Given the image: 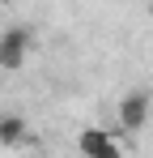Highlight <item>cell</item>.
Returning a JSON list of instances; mask_svg holds the SVG:
<instances>
[{"instance_id":"5","label":"cell","mask_w":153,"mask_h":158,"mask_svg":"<svg viewBox=\"0 0 153 158\" xmlns=\"http://www.w3.org/2000/svg\"><path fill=\"white\" fill-rule=\"evenodd\" d=\"M98 158H124V150H119V141H111V145H106V150H102Z\"/></svg>"},{"instance_id":"3","label":"cell","mask_w":153,"mask_h":158,"mask_svg":"<svg viewBox=\"0 0 153 158\" xmlns=\"http://www.w3.org/2000/svg\"><path fill=\"white\" fill-rule=\"evenodd\" d=\"M115 137H111V128H98V124H89V128L76 132V154L81 158H98L106 145H111Z\"/></svg>"},{"instance_id":"2","label":"cell","mask_w":153,"mask_h":158,"mask_svg":"<svg viewBox=\"0 0 153 158\" xmlns=\"http://www.w3.org/2000/svg\"><path fill=\"white\" fill-rule=\"evenodd\" d=\"M149 115H153L149 90H128L124 98H119V128L124 132H140L145 124H149Z\"/></svg>"},{"instance_id":"4","label":"cell","mask_w":153,"mask_h":158,"mask_svg":"<svg viewBox=\"0 0 153 158\" xmlns=\"http://www.w3.org/2000/svg\"><path fill=\"white\" fill-rule=\"evenodd\" d=\"M30 137V124L22 115H0V145H22Z\"/></svg>"},{"instance_id":"1","label":"cell","mask_w":153,"mask_h":158,"mask_svg":"<svg viewBox=\"0 0 153 158\" xmlns=\"http://www.w3.org/2000/svg\"><path fill=\"white\" fill-rule=\"evenodd\" d=\"M26 60H30V30L26 26H9L0 34V69L4 73H17V69H26Z\"/></svg>"}]
</instances>
